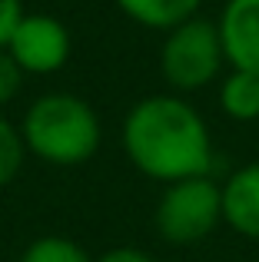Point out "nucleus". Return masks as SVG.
Instances as JSON below:
<instances>
[{
  "mask_svg": "<svg viewBox=\"0 0 259 262\" xmlns=\"http://www.w3.org/2000/svg\"><path fill=\"white\" fill-rule=\"evenodd\" d=\"M120 146L130 166L153 183H180L209 176L216 160L209 123L186 96L149 93L126 110L120 123Z\"/></svg>",
  "mask_w": 259,
  "mask_h": 262,
  "instance_id": "1",
  "label": "nucleus"
},
{
  "mask_svg": "<svg viewBox=\"0 0 259 262\" xmlns=\"http://www.w3.org/2000/svg\"><path fill=\"white\" fill-rule=\"evenodd\" d=\"M27 156L57 169L83 166L103 143V123L90 100L67 90H50L24 110L20 120Z\"/></svg>",
  "mask_w": 259,
  "mask_h": 262,
  "instance_id": "2",
  "label": "nucleus"
},
{
  "mask_svg": "<svg viewBox=\"0 0 259 262\" xmlns=\"http://www.w3.org/2000/svg\"><path fill=\"white\" fill-rule=\"evenodd\" d=\"M229 70L223 40L216 30V20L193 17L186 24L163 33L160 47V73L166 80L169 93L189 96L200 90L220 83V77Z\"/></svg>",
  "mask_w": 259,
  "mask_h": 262,
  "instance_id": "3",
  "label": "nucleus"
},
{
  "mask_svg": "<svg viewBox=\"0 0 259 262\" xmlns=\"http://www.w3.org/2000/svg\"><path fill=\"white\" fill-rule=\"evenodd\" d=\"M153 226L169 246H200L223 226V192L213 176H193L163 186Z\"/></svg>",
  "mask_w": 259,
  "mask_h": 262,
  "instance_id": "4",
  "label": "nucleus"
},
{
  "mask_svg": "<svg viewBox=\"0 0 259 262\" xmlns=\"http://www.w3.org/2000/svg\"><path fill=\"white\" fill-rule=\"evenodd\" d=\"M7 53L24 77H53L70 63L73 37L63 20L50 13H24L7 43Z\"/></svg>",
  "mask_w": 259,
  "mask_h": 262,
  "instance_id": "5",
  "label": "nucleus"
},
{
  "mask_svg": "<svg viewBox=\"0 0 259 262\" xmlns=\"http://www.w3.org/2000/svg\"><path fill=\"white\" fill-rule=\"evenodd\" d=\"M216 30L226 63L259 77V0H226L216 17Z\"/></svg>",
  "mask_w": 259,
  "mask_h": 262,
  "instance_id": "6",
  "label": "nucleus"
},
{
  "mask_svg": "<svg viewBox=\"0 0 259 262\" xmlns=\"http://www.w3.org/2000/svg\"><path fill=\"white\" fill-rule=\"evenodd\" d=\"M223 192V226L243 239L259 243V160L243 163L220 183Z\"/></svg>",
  "mask_w": 259,
  "mask_h": 262,
  "instance_id": "7",
  "label": "nucleus"
},
{
  "mask_svg": "<svg viewBox=\"0 0 259 262\" xmlns=\"http://www.w3.org/2000/svg\"><path fill=\"white\" fill-rule=\"evenodd\" d=\"M113 4H117L120 13L130 17L133 24L146 27V30L169 33L173 27L200 17L203 0H113Z\"/></svg>",
  "mask_w": 259,
  "mask_h": 262,
  "instance_id": "8",
  "label": "nucleus"
},
{
  "mask_svg": "<svg viewBox=\"0 0 259 262\" xmlns=\"http://www.w3.org/2000/svg\"><path fill=\"white\" fill-rule=\"evenodd\" d=\"M216 103H220L226 120L259 123V77L229 67L216 83Z\"/></svg>",
  "mask_w": 259,
  "mask_h": 262,
  "instance_id": "9",
  "label": "nucleus"
},
{
  "mask_svg": "<svg viewBox=\"0 0 259 262\" xmlns=\"http://www.w3.org/2000/svg\"><path fill=\"white\" fill-rule=\"evenodd\" d=\"M20 262H97L77 239L70 236H37L24 252H20Z\"/></svg>",
  "mask_w": 259,
  "mask_h": 262,
  "instance_id": "10",
  "label": "nucleus"
},
{
  "mask_svg": "<svg viewBox=\"0 0 259 262\" xmlns=\"http://www.w3.org/2000/svg\"><path fill=\"white\" fill-rule=\"evenodd\" d=\"M24 160H27V146L24 136H20V126L7 113H0V189L20 176Z\"/></svg>",
  "mask_w": 259,
  "mask_h": 262,
  "instance_id": "11",
  "label": "nucleus"
},
{
  "mask_svg": "<svg viewBox=\"0 0 259 262\" xmlns=\"http://www.w3.org/2000/svg\"><path fill=\"white\" fill-rule=\"evenodd\" d=\"M20 86H24V73H20V67L10 60L7 50H0V113H4V106H10V103L17 100Z\"/></svg>",
  "mask_w": 259,
  "mask_h": 262,
  "instance_id": "12",
  "label": "nucleus"
},
{
  "mask_svg": "<svg viewBox=\"0 0 259 262\" xmlns=\"http://www.w3.org/2000/svg\"><path fill=\"white\" fill-rule=\"evenodd\" d=\"M24 0H0V50H7L17 24L24 20Z\"/></svg>",
  "mask_w": 259,
  "mask_h": 262,
  "instance_id": "13",
  "label": "nucleus"
},
{
  "mask_svg": "<svg viewBox=\"0 0 259 262\" xmlns=\"http://www.w3.org/2000/svg\"><path fill=\"white\" fill-rule=\"evenodd\" d=\"M97 262H160V259L146 249H136V246H113V249H106Z\"/></svg>",
  "mask_w": 259,
  "mask_h": 262,
  "instance_id": "14",
  "label": "nucleus"
}]
</instances>
